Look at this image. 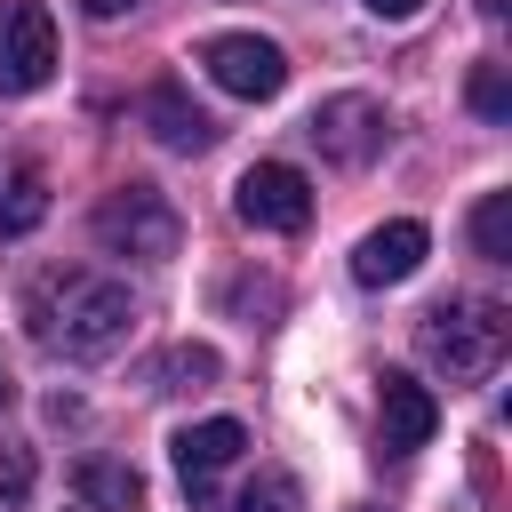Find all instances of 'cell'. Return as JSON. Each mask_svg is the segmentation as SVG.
<instances>
[{
    "mask_svg": "<svg viewBox=\"0 0 512 512\" xmlns=\"http://www.w3.org/2000/svg\"><path fill=\"white\" fill-rule=\"evenodd\" d=\"M48 216V176L32 160H0V240H24Z\"/></svg>",
    "mask_w": 512,
    "mask_h": 512,
    "instance_id": "obj_12",
    "label": "cell"
},
{
    "mask_svg": "<svg viewBox=\"0 0 512 512\" xmlns=\"http://www.w3.org/2000/svg\"><path fill=\"white\" fill-rule=\"evenodd\" d=\"M200 72H208L224 96H240V104H272V96L288 88L280 40H256V32H216V40H200Z\"/></svg>",
    "mask_w": 512,
    "mask_h": 512,
    "instance_id": "obj_4",
    "label": "cell"
},
{
    "mask_svg": "<svg viewBox=\"0 0 512 512\" xmlns=\"http://www.w3.org/2000/svg\"><path fill=\"white\" fill-rule=\"evenodd\" d=\"M24 320H32V336H40L48 352H64V360H104V352L128 344L136 304H128V288L104 280V272H48V280L24 296Z\"/></svg>",
    "mask_w": 512,
    "mask_h": 512,
    "instance_id": "obj_1",
    "label": "cell"
},
{
    "mask_svg": "<svg viewBox=\"0 0 512 512\" xmlns=\"http://www.w3.org/2000/svg\"><path fill=\"white\" fill-rule=\"evenodd\" d=\"M88 16H120V8H144V0H80Z\"/></svg>",
    "mask_w": 512,
    "mask_h": 512,
    "instance_id": "obj_20",
    "label": "cell"
},
{
    "mask_svg": "<svg viewBox=\"0 0 512 512\" xmlns=\"http://www.w3.org/2000/svg\"><path fill=\"white\" fill-rule=\"evenodd\" d=\"M56 72V16L40 0H0V96H32Z\"/></svg>",
    "mask_w": 512,
    "mask_h": 512,
    "instance_id": "obj_5",
    "label": "cell"
},
{
    "mask_svg": "<svg viewBox=\"0 0 512 512\" xmlns=\"http://www.w3.org/2000/svg\"><path fill=\"white\" fill-rule=\"evenodd\" d=\"M232 208H240V224H256V232H304V224H312V176L288 168V160H256V168L232 184Z\"/></svg>",
    "mask_w": 512,
    "mask_h": 512,
    "instance_id": "obj_6",
    "label": "cell"
},
{
    "mask_svg": "<svg viewBox=\"0 0 512 512\" xmlns=\"http://www.w3.org/2000/svg\"><path fill=\"white\" fill-rule=\"evenodd\" d=\"M472 248H480L488 264H512V192H488V200L472 208Z\"/></svg>",
    "mask_w": 512,
    "mask_h": 512,
    "instance_id": "obj_15",
    "label": "cell"
},
{
    "mask_svg": "<svg viewBox=\"0 0 512 512\" xmlns=\"http://www.w3.org/2000/svg\"><path fill=\"white\" fill-rule=\"evenodd\" d=\"M504 344H512V312H504L496 296H448V304H432V312L416 320V352H424L448 384L496 376Z\"/></svg>",
    "mask_w": 512,
    "mask_h": 512,
    "instance_id": "obj_2",
    "label": "cell"
},
{
    "mask_svg": "<svg viewBox=\"0 0 512 512\" xmlns=\"http://www.w3.org/2000/svg\"><path fill=\"white\" fill-rule=\"evenodd\" d=\"M384 104L376 96H328L312 120H304V136L320 144V160H336V168H368L376 152H384Z\"/></svg>",
    "mask_w": 512,
    "mask_h": 512,
    "instance_id": "obj_7",
    "label": "cell"
},
{
    "mask_svg": "<svg viewBox=\"0 0 512 512\" xmlns=\"http://www.w3.org/2000/svg\"><path fill=\"white\" fill-rule=\"evenodd\" d=\"M432 424H440V400H432L416 376L384 368V376H376V432H384V448H392V456H408V448H424V440H432Z\"/></svg>",
    "mask_w": 512,
    "mask_h": 512,
    "instance_id": "obj_9",
    "label": "cell"
},
{
    "mask_svg": "<svg viewBox=\"0 0 512 512\" xmlns=\"http://www.w3.org/2000/svg\"><path fill=\"white\" fill-rule=\"evenodd\" d=\"M464 96H472L480 120H496V128L512 120V80H504V64H472V88H464Z\"/></svg>",
    "mask_w": 512,
    "mask_h": 512,
    "instance_id": "obj_16",
    "label": "cell"
},
{
    "mask_svg": "<svg viewBox=\"0 0 512 512\" xmlns=\"http://www.w3.org/2000/svg\"><path fill=\"white\" fill-rule=\"evenodd\" d=\"M424 248H432V232H424L416 216H392V224H376V232L352 248V280H360V288H400V280L424 264Z\"/></svg>",
    "mask_w": 512,
    "mask_h": 512,
    "instance_id": "obj_8",
    "label": "cell"
},
{
    "mask_svg": "<svg viewBox=\"0 0 512 512\" xmlns=\"http://www.w3.org/2000/svg\"><path fill=\"white\" fill-rule=\"evenodd\" d=\"M144 128L168 144V152H208L216 144V120L176 88V80H160V88H144Z\"/></svg>",
    "mask_w": 512,
    "mask_h": 512,
    "instance_id": "obj_11",
    "label": "cell"
},
{
    "mask_svg": "<svg viewBox=\"0 0 512 512\" xmlns=\"http://www.w3.org/2000/svg\"><path fill=\"white\" fill-rule=\"evenodd\" d=\"M8 400H16V376H8V368H0V408H8Z\"/></svg>",
    "mask_w": 512,
    "mask_h": 512,
    "instance_id": "obj_21",
    "label": "cell"
},
{
    "mask_svg": "<svg viewBox=\"0 0 512 512\" xmlns=\"http://www.w3.org/2000/svg\"><path fill=\"white\" fill-rule=\"evenodd\" d=\"M360 8H368V16H384V24H408L424 0H360Z\"/></svg>",
    "mask_w": 512,
    "mask_h": 512,
    "instance_id": "obj_19",
    "label": "cell"
},
{
    "mask_svg": "<svg viewBox=\"0 0 512 512\" xmlns=\"http://www.w3.org/2000/svg\"><path fill=\"white\" fill-rule=\"evenodd\" d=\"M96 240H104L112 256L160 264V256H176L184 216L168 208V192H160V184H112V192L96 200Z\"/></svg>",
    "mask_w": 512,
    "mask_h": 512,
    "instance_id": "obj_3",
    "label": "cell"
},
{
    "mask_svg": "<svg viewBox=\"0 0 512 512\" xmlns=\"http://www.w3.org/2000/svg\"><path fill=\"white\" fill-rule=\"evenodd\" d=\"M24 496H32V448L0 440V512H24Z\"/></svg>",
    "mask_w": 512,
    "mask_h": 512,
    "instance_id": "obj_18",
    "label": "cell"
},
{
    "mask_svg": "<svg viewBox=\"0 0 512 512\" xmlns=\"http://www.w3.org/2000/svg\"><path fill=\"white\" fill-rule=\"evenodd\" d=\"M72 488H80L96 512H144V472L120 464V456H88V464L72 472Z\"/></svg>",
    "mask_w": 512,
    "mask_h": 512,
    "instance_id": "obj_13",
    "label": "cell"
},
{
    "mask_svg": "<svg viewBox=\"0 0 512 512\" xmlns=\"http://www.w3.org/2000/svg\"><path fill=\"white\" fill-rule=\"evenodd\" d=\"M240 448H248V432H240L232 416H208V424L176 432V480H184L192 496H216V480L240 464Z\"/></svg>",
    "mask_w": 512,
    "mask_h": 512,
    "instance_id": "obj_10",
    "label": "cell"
},
{
    "mask_svg": "<svg viewBox=\"0 0 512 512\" xmlns=\"http://www.w3.org/2000/svg\"><path fill=\"white\" fill-rule=\"evenodd\" d=\"M224 512H304V488L288 472H256V480H240L224 496Z\"/></svg>",
    "mask_w": 512,
    "mask_h": 512,
    "instance_id": "obj_14",
    "label": "cell"
},
{
    "mask_svg": "<svg viewBox=\"0 0 512 512\" xmlns=\"http://www.w3.org/2000/svg\"><path fill=\"white\" fill-rule=\"evenodd\" d=\"M152 376H160L152 392H176V376H192V384H208V376H216V352H208V344H176V352H168V360H160Z\"/></svg>",
    "mask_w": 512,
    "mask_h": 512,
    "instance_id": "obj_17",
    "label": "cell"
}]
</instances>
